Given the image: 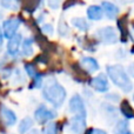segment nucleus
<instances>
[{
  "mask_svg": "<svg viewBox=\"0 0 134 134\" xmlns=\"http://www.w3.org/2000/svg\"><path fill=\"white\" fill-rule=\"evenodd\" d=\"M107 73L114 83L120 87L124 92H131L133 90V85L128 78L127 73L125 72L121 65H112L107 67Z\"/></svg>",
  "mask_w": 134,
  "mask_h": 134,
  "instance_id": "1",
  "label": "nucleus"
},
{
  "mask_svg": "<svg viewBox=\"0 0 134 134\" xmlns=\"http://www.w3.org/2000/svg\"><path fill=\"white\" fill-rule=\"evenodd\" d=\"M44 98L48 102H51L53 106L60 107L64 104L66 99V91L60 83L53 82L51 85H48L47 87H45L44 92H42Z\"/></svg>",
  "mask_w": 134,
  "mask_h": 134,
  "instance_id": "2",
  "label": "nucleus"
},
{
  "mask_svg": "<svg viewBox=\"0 0 134 134\" xmlns=\"http://www.w3.org/2000/svg\"><path fill=\"white\" fill-rule=\"evenodd\" d=\"M34 116H35V120L39 124H46L55 118L57 112L53 111V109L47 108L45 105H40L37 108V111H35Z\"/></svg>",
  "mask_w": 134,
  "mask_h": 134,
  "instance_id": "3",
  "label": "nucleus"
},
{
  "mask_svg": "<svg viewBox=\"0 0 134 134\" xmlns=\"http://www.w3.org/2000/svg\"><path fill=\"white\" fill-rule=\"evenodd\" d=\"M97 37L105 44H114L118 41V34L113 27H102L98 30Z\"/></svg>",
  "mask_w": 134,
  "mask_h": 134,
  "instance_id": "4",
  "label": "nucleus"
},
{
  "mask_svg": "<svg viewBox=\"0 0 134 134\" xmlns=\"http://www.w3.org/2000/svg\"><path fill=\"white\" fill-rule=\"evenodd\" d=\"M69 111L75 115H81V116H86V108H85V104L83 100L81 99V97L79 94L73 95L71 100H69Z\"/></svg>",
  "mask_w": 134,
  "mask_h": 134,
  "instance_id": "5",
  "label": "nucleus"
},
{
  "mask_svg": "<svg viewBox=\"0 0 134 134\" xmlns=\"http://www.w3.org/2000/svg\"><path fill=\"white\" fill-rule=\"evenodd\" d=\"M69 128L74 134H82L86 130V116L74 115L69 121Z\"/></svg>",
  "mask_w": 134,
  "mask_h": 134,
  "instance_id": "6",
  "label": "nucleus"
},
{
  "mask_svg": "<svg viewBox=\"0 0 134 134\" xmlns=\"http://www.w3.org/2000/svg\"><path fill=\"white\" fill-rule=\"evenodd\" d=\"M19 25H20V20L19 19H15V18H11L8 20H6L2 25L4 27V35L8 39H11L12 37L15 35V32L16 30L19 28Z\"/></svg>",
  "mask_w": 134,
  "mask_h": 134,
  "instance_id": "7",
  "label": "nucleus"
},
{
  "mask_svg": "<svg viewBox=\"0 0 134 134\" xmlns=\"http://www.w3.org/2000/svg\"><path fill=\"white\" fill-rule=\"evenodd\" d=\"M0 115H1L2 122L6 126H13L16 122V115L14 114V112L7 108L4 105L0 107Z\"/></svg>",
  "mask_w": 134,
  "mask_h": 134,
  "instance_id": "8",
  "label": "nucleus"
},
{
  "mask_svg": "<svg viewBox=\"0 0 134 134\" xmlns=\"http://www.w3.org/2000/svg\"><path fill=\"white\" fill-rule=\"evenodd\" d=\"M80 66L82 67V69L86 71L87 73H94V72H97L98 69H99V65H98L97 60L93 58H90V57L81 59Z\"/></svg>",
  "mask_w": 134,
  "mask_h": 134,
  "instance_id": "9",
  "label": "nucleus"
},
{
  "mask_svg": "<svg viewBox=\"0 0 134 134\" xmlns=\"http://www.w3.org/2000/svg\"><path fill=\"white\" fill-rule=\"evenodd\" d=\"M91 86L98 92H106L108 90V82H107L106 78L104 75H99L97 78L92 79L91 81Z\"/></svg>",
  "mask_w": 134,
  "mask_h": 134,
  "instance_id": "10",
  "label": "nucleus"
},
{
  "mask_svg": "<svg viewBox=\"0 0 134 134\" xmlns=\"http://www.w3.org/2000/svg\"><path fill=\"white\" fill-rule=\"evenodd\" d=\"M20 42H21V35L20 34H15L14 37H12L8 41L7 45V51L11 55H15L19 51V47H20Z\"/></svg>",
  "mask_w": 134,
  "mask_h": 134,
  "instance_id": "11",
  "label": "nucleus"
},
{
  "mask_svg": "<svg viewBox=\"0 0 134 134\" xmlns=\"http://www.w3.org/2000/svg\"><path fill=\"white\" fill-rule=\"evenodd\" d=\"M102 9H104L105 14H106L109 19H114L119 13V8L114 4H112V2H109V1L102 2Z\"/></svg>",
  "mask_w": 134,
  "mask_h": 134,
  "instance_id": "12",
  "label": "nucleus"
},
{
  "mask_svg": "<svg viewBox=\"0 0 134 134\" xmlns=\"http://www.w3.org/2000/svg\"><path fill=\"white\" fill-rule=\"evenodd\" d=\"M113 134H132L127 120H119L113 128Z\"/></svg>",
  "mask_w": 134,
  "mask_h": 134,
  "instance_id": "13",
  "label": "nucleus"
},
{
  "mask_svg": "<svg viewBox=\"0 0 134 134\" xmlns=\"http://www.w3.org/2000/svg\"><path fill=\"white\" fill-rule=\"evenodd\" d=\"M87 15L91 20H100L102 18V8L100 6H91L87 9Z\"/></svg>",
  "mask_w": 134,
  "mask_h": 134,
  "instance_id": "14",
  "label": "nucleus"
},
{
  "mask_svg": "<svg viewBox=\"0 0 134 134\" xmlns=\"http://www.w3.org/2000/svg\"><path fill=\"white\" fill-rule=\"evenodd\" d=\"M32 127H33V120L31 118H25L20 121V124H19L18 131H19L20 134H25V133H27Z\"/></svg>",
  "mask_w": 134,
  "mask_h": 134,
  "instance_id": "15",
  "label": "nucleus"
},
{
  "mask_svg": "<svg viewBox=\"0 0 134 134\" xmlns=\"http://www.w3.org/2000/svg\"><path fill=\"white\" fill-rule=\"evenodd\" d=\"M0 5L7 9H12V11L19 9V0H0Z\"/></svg>",
  "mask_w": 134,
  "mask_h": 134,
  "instance_id": "16",
  "label": "nucleus"
},
{
  "mask_svg": "<svg viewBox=\"0 0 134 134\" xmlns=\"http://www.w3.org/2000/svg\"><path fill=\"white\" fill-rule=\"evenodd\" d=\"M72 24H73L76 28H79V30H81V31H87L88 27H90L88 23L86 21V19H83V18H75V19H73V20H72Z\"/></svg>",
  "mask_w": 134,
  "mask_h": 134,
  "instance_id": "17",
  "label": "nucleus"
},
{
  "mask_svg": "<svg viewBox=\"0 0 134 134\" xmlns=\"http://www.w3.org/2000/svg\"><path fill=\"white\" fill-rule=\"evenodd\" d=\"M33 39L32 38H27V39L24 41V45H23V52L26 57H30L31 54L33 53Z\"/></svg>",
  "mask_w": 134,
  "mask_h": 134,
  "instance_id": "18",
  "label": "nucleus"
},
{
  "mask_svg": "<svg viewBox=\"0 0 134 134\" xmlns=\"http://www.w3.org/2000/svg\"><path fill=\"white\" fill-rule=\"evenodd\" d=\"M46 134H59L58 125H57L55 122H49L46 128Z\"/></svg>",
  "mask_w": 134,
  "mask_h": 134,
  "instance_id": "19",
  "label": "nucleus"
},
{
  "mask_svg": "<svg viewBox=\"0 0 134 134\" xmlns=\"http://www.w3.org/2000/svg\"><path fill=\"white\" fill-rule=\"evenodd\" d=\"M122 113L125 114L126 116H128V118H131V116H133V112H132V108H131V106L127 104L126 101H124L122 104Z\"/></svg>",
  "mask_w": 134,
  "mask_h": 134,
  "instance_id": "20",
  "label": "nucleus"
},
{
  "mask_svg": "<svg viewBox=\"0 0 134 134\" xmlns=\"http://www.w3.org/2000/svg\"><path fill=\"white\" fill-rule=\"evenodd\" d=\"M47 2H48V6L52 9H57L60 5V0H47Z\"/></svg>",
  "mask_w": 134,
  "mask_h": 134,
  "instance_id": "21",
  "label": "nucleus"
},
{
  "mask_svg": "<svg viewBox=\"0 0 134 134\" xmlns=\"http://www.w3.org/2000/svg\"><path fill=\"white\" fill-rule=\"evenodd\" d=\"M26 71H27V73H28V75H31V76H35V69H34V67H33L32 65H26Z\"/></svg>",
  "mask_w": 134,
  "mask_h": 134,
  "instance_id": "22",
  "label": "nucleus"
},
{
  "mask_svg": "<svg viewBox=\"0 0 134 134\" xmlns=\"http://www.w3.org/2000/svg\"><path fill=\"white\" fill-rule=\"evenodd\" d=\"M42 31L46 33H49V34H52L53 33V28H52L51 25H45L44 27H42Z\"/></svg>",
  "mask_w": 134,
  "mask_h": 134,
  "instance_id": "23",
  "label": "nucleus"
},
{
  "mask_svg": "<svg viewBox=\"0 0 134 134\" xmlns=\"http://www.w3.org/2000/svg\"><path fill=\"white\" fill-rule=\"evenodd\" d=\"M90 134H107L105 131L102 130H99V128H95V130H92V132H91Z\"/></svg>",
  "mask_w": 134,
  "mask_h": 134,
  "instance_id": "24",
  "label": "nucleus"
},
{
  "mask_svg": "<svg viewBox=\"0 0 134 134\" xmlns=\"http://www.w3.org/2000/svg\"><path fill=\"white\" fill-rule=\"evenodd\" d=\"M128 72H130V74L134 78V64H132V65L128 67Z\"/></svg>",
  "mask_w": 134,
  "mask_h": 134,
  "instance_id": "25",
  "label": "nucleus"
},
{
  "mask_svg": "<svg viewBox=\"0 0 134 134\" xmlns=\"http://www.w3.org/2000/svg\"><path fill=\"white\" fill-rule=\"evenodd\" d=\"M28 134H41V132H40L39 130H31L30 132H28Z\"/></svg>",
  "mask_w": 134,
  "mask_h": 134,
  "instance_id": "26",
  "label": "nucleus"
},
{
  "mask_svg": "<svg viewBox=\"0 0 134 134\" xmlns=\"http://www.w3.org/2000/svg\"><path fill=\"white\" fill-rule=\"evenodd\" d=\"M122 2H134V0H121Z\"/></svg>",
  "mask_w": 134,
  "mask_h": 134,
  "instance_id": "27",
  "label": "nucleus"
},
{
  "mask_svg": "<svg viewBox=\"0 0 134 134\" xmlns=\"http://www.w3.org/2000/svg\"><path fill=\"white\" fill-rule=\"evenodd\" d=\"M2 42V38H1V31H0V45H1Z\"/></svg>",
  "mask_w": 134,
  "mask_h": 134,
  "instance_id": "28",
  "label": "nucleus"
},
{
  "mask_svg": "<svg viewBox=\"0 0 134 134\" xmlns=\"http://www.w3.org/2000/svg\"><path fill=\"white\" fill-rule=\"evenodd\" d=\"M132 38H133V39H134V26H133V28H132Z\"/></svg>",
  "mask_w": 134,
  "mask_h": 134,
  "instance_id": "29",
  "label": "nucleus"
},
{
  "mask_svg": "<svg viewBox=\"0 0 134 134\" xmlns=\"http://www.w3.org/2000/svg\"><path fill=\"white\" fill-rule=\"evenodd\" d=\"M133 99H134V97H133Z\"/></svg>",
  "mask_w": 134,
  "mask_h": 134,
  "instance_id": "30",
  "label": "nucleus"
}]
</instances>
